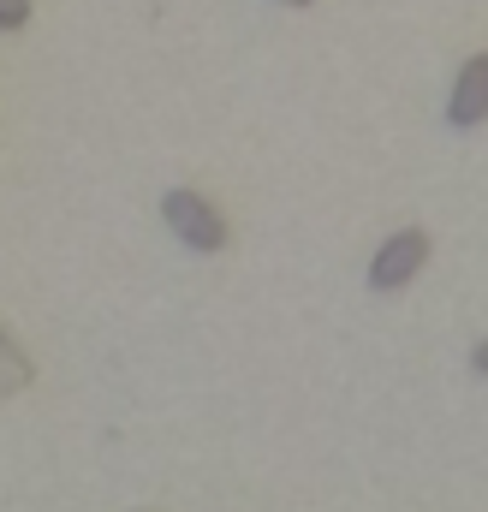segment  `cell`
<instances>
[{"instance_id":"obj_1","label":"cell","mask_w":488,"mask_h":512,"mask_svg":"<svg viewBox=\"0 0 488 512\" xmlns=\"http://www.w3.org/2000/svg\"><path fill=\"white\" fill-rule=\"evenodd\" d=\"M161 215H167V227H173L191 251H221V245H227V221H221L197 191H167Z\"/></svg>"},{"instance_id":"obj_2","label":"cell","mask_w":488,"mask_h":512,"mask_svg":"<svg viewBox=\"0 0 488 512\" xmlns=\"http://www.w3.org/2000/svg\"><path fill=\"white\" fill-rule=\"evenodd\" d=\"M423 262H429V233H393L369 262V286L375 292H399L405 280L423 274Z\"/></svg>"},{"instance_id":"obj_3","label":"cell","mask_w":488,"mask_h":512,"mask_svg":"<svg viewBox=\"0 0 488 512\" xmlns=\"http://www.w3.org/2000/svg\"><path fill=\"white\" fill-rule=\"evenodd\" d=\"M447 120L459 131H471L477 120H488V54L465 60V72L453 84V102H447Z\"/></svg>"},{"instance_id":"obj_4","label":"cell","mask_w":488,"mask_h":512,"mask_svg":"<svg viewBox=\"0 0 488 512\" xmlns=\"http://www.w3.org/2000/svg\"><path fill=\"white\" fill-rule=\"evenodd\" d=\"M30 382V364H24V352L0 334V393H12V387H24Z\"/></svg>"},{"instance_id":"obj_5","label":"cell","mask_w":488,"mask_h":512,"mask_svg":"<svg viewBox=\"0 0 488 512\" xmlns=\"http://www.w3.org/2000/svg\"><path fill=\"white\" fill-rule=\"evenodd\" d=\"M30 18V0H0V30H18Z\"/></svg>"},{"instance_id":"obj_6","label":"cell","mask_w":488,"mask_h":512,"mask_svg":"<svg viewBox=\"0 0 488 512\" xmlns=\"http://www.w3.org/2000/svg\"><path fill=\"white\" fill-rule=\"evenodd\" d=\"M471 370H477V376H488V340L477 346V352H471Z\"/></svg>"},{"instance_id":"obj_7","label":"cell","mask_w":488,"mask_h":512,"mask_svg":"<svg viewBox=\"0 0 488 512\" xmlns=\"http://www.w3.org/2000/svg\"><path fill=\"white\" fill-rule=\"evenodd\" d=\"M286 6H310V0H286Z\"/></svg>"}]
</instances>
